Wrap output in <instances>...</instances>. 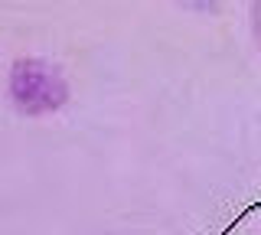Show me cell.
I'll return each instance as SVG.
<instances>
[{
  "label": "cell",
  "mask_w": 261,
  "mask_h": 235,
  "mask_svg": "<svg viewBox=\"0 0 261 235\" xmlns=\"http://www.w3.org/2000/svg\"><path fill=\"white\" fill-rule=\"evenodd\" d=\"M248 17H251V33H255V43L261 46V4H251Z\"/></svg>",
  "instance_id": "cell-1"
}]
</instances>
